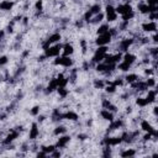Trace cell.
Segmentation results:
<instances>
[{"mask_svg":"<svg viewBox=\"0 0 158 158\" xmlns=\"http://www.w3.org/2000/svg\"><path fill=\"white\" fill-rule=\"evenodd\" d=\"M7 1H10V2H12V4H15V2H17V1H20V0H7Z\"/></svg>","mask_w":158,"mask_h":158,"instance_id":"1","label":"cell"}]
</instances>
